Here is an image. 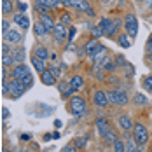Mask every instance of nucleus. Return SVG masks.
<instances>
[{
  "mask_svg": "<svg viewBox=\"0 0 152 152\" xmlns=\"http://www.w3.org/2000/svg\"><path fill=\"white\" fill-rule=\"evenodd\" d=\"M9 117H11V112H9V108H7V107H2V121L5 122Z\"/></svg>",
  "mask_w": 152,
  "mask_h": 152,
  "instance_id": "obj_43",
  "label": "nucleus"
},
{
  "mask_svg": "<svg viewBox=\"0 0 152 152\" xmlns=\"http://www.w3.org/2000/svg\"><path fill=\"white\" fill-rule=\"evenodd\" d=\"M58 21L63 23L65 26H70V25H72V16L68 14L66 11H61V12H60V19H58Z\"/></svg>",
  "mask_w": 152,
  "mask_h": 152,
  "instance_id": "obj_30",
  "label": "nucleus"
},
{
  "mask_svg": "<svg viewBox=\"0 0 152 152\" xmlns=\"http://www.w3.org/2000/svg\"><path fill=\"white\" fill-rule=\"evenodd\" d=\"M102 68L105 70L107 74H115V70H117L119 66L115 65V61H114V56H108V54H107L105 60L102 61Z\"/></svg>",
  "mask_w": 152,
  "mask_h": 152,
  "instance_id": "obj_19",
  "label": "nucleus"
},
{
  "mask_svg": "<svg viewBox=\"0 0 152 152\" xmlns=\"http://www.w3.org/2000/svg\"><path fill=\"white\" fill-rule=\"evenodd\" d=\"M21 82L26 86V89H31V88H33V84H35V79H33V75H31V72L28 74V75L23 77V79H21Z\"/></svg>",
  "mask_w": 152,
  "mask_h": 152,
  "instance_id": "obj_33",
  "label": "nucleus"
},
{
  "mask_svg": "<svg viewBox=\"0 0 152 152\" xmlns=\"http://www.w3.org/2000/svg\"><path fill=\"white\" fill-rule=\"evenodd\" d=\"M2 40H7L11 46H19V44H23V40H25V33L21 28H9V30L5 31V33H2Z\"/></svg>",
  "mask_w": 152,
  "mask_h": 152,
  "instance_id": "obj_6",
  "label": "nucleus"
},
{
  "mask_svg": "<svg viewBox=\"0 0 152 152\" xmlns=\"http://www.w3.org/2000/svg\"><path fill=\"white\" fill-rule=\"evenodd\" d=\"M39 79H40V82H42L44 86H56V84H58V77L54 75L49 68H46L44 72H40V74H39Z\"/></svg>",
  "mask_w": 152,
  "mask_h": 152,
  "instance_id": "obj_15",
  "label": "nucleus"
},
{
  "mask_svg": "<svg viewBox=\"0 0 152 152\" xmlns=\"http://www.w3.org/2000/svg\"><path fill=\"white\" fill-rule=\"evenodd\" d=\"M51 138H53V133H47V135H44V140H46V142H49Z\"/></svg>",
  "mask_w": 152,
  "mask_h": 152,
  "instance_id": "obj_51",
  "label": "nucleus"
},
{
  "mask_svg": "<svg viewBox=\"0 0 152 152\" xmlns=\"http://www.w3.org/2000/svg\"><path fill=\"white\" fill-rule=\"evenodd\" d=\"M9 28H11V21H9L5 16H4V18H2V33H5Z\"/></svg>",
  "mask_w": 152,
  "mask_h": 152,
  "instance_id": "obj_41",
  "label": "nucleus"
},
{
  "mask_svg": "<svg viewBox=\"0 0 152 152\" xmlns=\"http://www.w3.org/2000/svg\"><path fill=\"white\" fill-rule=\"evenodd\" d=\"M151 21H152V18H151Z\"/></svg>",
  "mask_w": 152,
  "mask_h": 152,
  "instance_id": "obj_56",
  "label": "nucleus"
},
{
  "mask_svg": "<svg viewBox=\"0 0 152 152\" xmlns=\"http://www.w3.org/2000/svg\"><path fill=\"white\" fill-rule=\"evenodd\" d=\"M75 35H77V28L75 26H68V42H74V39H75Z\"/></svg>",
  "mask_w": 152,
  "mask_h": 152,
  "instance_id": "obj_40",
  "label": "nucleus"
},
{
  "mask_svg": "<svg viewBox=\"0 0 152 152\" xmlns=\"http://www.w3.org/2000/svg\"><path fill=\"white\" fill-rule=\"evenodd\" d=\"M53 39H54V44H66L68 42V26H65L63 23L56 21V26L53 31Z\"/></svg>",
  "mask_w": 152,
  "mask_h": 152,
  "instance_id": "obj_8",
  "label": "nucleus"
},
{
  "mask_svg": "<svg viewBox=\"0 0 152 152\" xmlns=\"http://www.w3.org/2000/svg\"><path fill=\"white\" fill-rule=\"evenodd\" d=\"M89 33H91V37H94V39H102V37H105V33H103V30H102V26H100V25L91 26Z\"/></svg>",
  "mask_w": 152,
  "mask_h": 152,
  "instance_id": "obj_31",
  "label": "nucleus"
},
{
  "mask_svg": "<svg viewBox=\"0 0 152 152\" xmlns=\"http://www.w3.org/2000/svg\"><path fill=\"white\" fill-rule=\"evenodd\" d=\"M11 21L14 23L18 28H21L23 31H26L30 28V18L26 16V12H14L11 16Z\"/></svg>",
  "mask_w": 152,
  "mask_h": 152,
  "instance_id": "obj_9",
  "label": "nucleus"
},
{
  "mask_svg": "<svg viewBox=\"0 0 152 152\" xmlns=\"http://www.w3.org/2000/svg\"><path fill=\"white\" fill-rule=\"evenodd\" d=\"M33 54L35 56H39V58H42V60H51V53H49V49L46 46H42V44H37V46L33 47Z\"/></svg>",
  "mask_w": 152,
  "mask_h": 152,
  "instance_id": "obj_24",
  "label": "nucleus"
},
{
  "mask_svg": "<svg viewBox=\"0 0 152 152\" xmlns=\"http://www.w3.org/2000/svg\"><path fill=\"white\" fill-rule=\"evenodd\" d=\"M117 126H119L122 131L126 133V131H131V129H133L135 122H133V119H131L128 114H122V115H119V117H117Z\"/></svg>",
  "mask_w": 152,
  "mask_h": 152,
  "instance_id": "obj_17",
  "label": "nucleus"
},
{
  "mask_svg": "<svg viewBox=\"0 0 152 152\" xmlns=\"http://www.w3.org/2000/svg\"><path fill=\"white\" fill-rule=\"evenodd\" d=\"M12 56H14L16 63H25V60H26V49H25V46L19 44V46L12 47Z\"/></svg>",
  "mask_w": 152,
  "mask_h": 152,
  "instance_id": "obj_21",
  "label": "nucleus"
},
{
  "mask_svg": "<svg viewBox=\"0 0 152 152\" xmlns=\"http://www.w3.org/2000/svg\"><path fill=\"white\" fill-rule=\"evenodd\" d=\"M131 137L137 142V145H142V147H143V145L149 142V138H151L149 128H147L145 124H142V122H135V126H133V129H131Z\"/></svg>",
  "mask_w": 152,
  "mask_h": 152,
  "instance_id": "obj_4",
  "label": "nucleus"
},
{
  "mask_svg": "<svg viewBox=\"0 0 152 152\" xmlns=\"http://www.w3.org/2000/svg\"><path fill=\"white\" fill-rule=\"evenodd\" d=\"M16 12V5H14V2L12 0H2V16H7L11 14H14Z\"/></svg>",
  "mask_w": 152,
  "mask_h": 152,
  "instance_id": "obj_27",
  "label": "nucleus"
},
{
  "mask_svg": "<svg viewBox=\"0 0 152 152\" xmlns=\"http://www.w3.org/2000/svg\"><path fill=\"white\" fill-rule=\"evenodd\" d=\"M107 98H108V103L114 107H124L129 103V96L126 89H108Z\"/></svg>",
  "mask_w": 152,
  "mask_h": 152,
  "instance_id": "obj_3",
  "label": "nucleus"
},
{
  "mask_svg": "<svg viewBox=\"0 0 152 152\" xmlns=\"http://www.w3.org/2000/svg\"><path fill=\"white\" fill-rule=\"evenodd\" d=\"M61 151H63V152H75V151H79V149H77L75 145H72V143H70V145H65Z\"/></svg>",
  "mask_w": 152,
  "mask_h": 152,
  "instance_id": "obj_44",
  "label": "nucleus"
},
{
  "mask_svg": "<svg viewBox=\"0 0 152 152\" xmlns=\"http://www.w3.org/2000/svg\"><path fill=\"white\" fill-rule=\"evenodd\" d=\"M112 151L114 152H126V143L122 138H117L114 143H112Z\"/></svg>",
  "mask_w": 152,
  "mask_h": 152,
  "instance_id": "obj_29",
  "label": "nucleus"
},
{
  "mask_svg": "<svg viewBox=\"0 0 152 152\" xmlns=\"http://www.w3.org/2000/svg\"><path fill=\"white\" fill-rule=\"evenodd\" d=\"M145 51H147V54H152V42L151 40H147V44H145Z\"/></svg>",
  "mask_w": 152,
  "mask_h": 152,
  "instance_id": "obj_46",
  "label": "nucleus"
},
{
  "mask_svg": "<svg viewBox=\"0 0 152 152\" xmlns=\"http://www.w3.org/2000/svg\"><path fill=\"white\" fill-rule=\"evenodd\" d=\"M60 137H61V133H60V131H54V133H53V138H54V140H58Z\"/></svg>",
  "mask_w": 152,
  "mask_h": 152,
  "instance_id": "obj_50",
  "label": "nucleus"
},
{
  "mask_svg": "<svg viewBox=\"0 0 152 152\" xmlns=\"http://www.w3.org/2000/svg\"><path fill=\"white\" fill-rule=\"evenodd\" d=\"M142 88L145 89L147 93H152V74L147 77H143V80H142Z\"/></svg>",
  "mask_w": 152,
  "mask_h": 152,
  "instance_id": "obj_32",
  "label": "nucleus"
},
{
  "mask_svg": "<svg viewBox=\"0 0 152 152\" xmlns=\"http://www.w3.org/2000/svg\"><path fill=\"white\" fill-rule=\"evenodd\" d=\"M122 70H124V75L128 77V79H131V77L135 75V66H133L131 63H128V61H126V65L122 66Z\"/></svg>",
  "mask_w": 152,
  "mask_h": 152,
  "instance_id": "obj_34",
  "label": "nucleus"
},
{
  "mask_svg": "<svg viewBox=\"0 0 152 152\" xmlns=\"http://www.w3.org/2000/svg\"><path fill=\"white\" fill-rule=\"evenodd\" d=\"M145 61H147V63H149V66H151V65H152V54H147V56H145Z\"/></svg>",
  "mask_w": 152,
  "mask_h": 152,
  "instance_id": "obj_49",
  "label": "nucleus"
},
{
  "mask_svg": "<svg viewBox=\"0 0 152 152\" xmlns=\"http://www.w3.org/2000/svg\"><path fill=\"white\" fill-rule=\"evenodd\" d=\"M31 28H33V35H35L37 39H46V37H49V35H51L40 19H37V21L31 25Z\"/></svg>",
  "mask_w": 152,
  "mask_h": 152,
  "instance_id": "obj_18",
  "label": "nucleus"
},
{
  "mask_svg": "<svg viewBox=\"0 0 152 152\" xmlns=\"http://www.w3.org/2000/svg\"><path fill=\"white\" fill-rule=\"evenodd\" d=\"M124 31L135 40L137 39V35H138V18L135 12H126L124 14Z\"/></svg>",
  "mask_w": 152,
  "mask_h": 152,
  "instance_id": "obj_5",
  "label": "nucleus"
},
{
  "mask_svg": "<svg viewBox=\"0 0 152 152\" xmlns=\"http://www.w3.org/2000/svg\"><path fill=\"white\" fill-rule=\"evenodd\" d=\"M137 2H142V0H137Z\"/></svg>",
  "mask_w": 152,
  "mask_h": 152,
  "instance_id": "obj_54",
  "label": "nucleus"
},
{
  "mask_svg": "<svg viewBox=\"0 0 152 152\" xmlns=\"http://www.w3.org/2000/svg\"><path fill=\"white\" fill-rule=\"evenodd\" d=\"M100 26H102V30L105 33L107 39H114L115 35H117V31L121 28L122 25H124V19L122 18H115V19H110V18H102L100 19V23H98Z\"/></svg>",
  "mask_w": 152,
  "mask_h": 152,
  "instance_id": "obj_1",
  "label": "nucleus"
},
{
  "mask_svg": "<svg viewBox=\"0 0 152 152\" xmlns=\"http://www.w3.org/2000/svg\"><path fill=\"white\" fill-rule=\"evenodd\" d=\"M74 145H75L77 149H84L86 140H84V138H75V140H74Z\"/></svg>",
  "mask_w": 152,
  "mask_h": 152,
  "instance_id": "obj_42",
  "label": "nucleus"
},
{
  "mask_svg": "<svg viewBox=\"0 0 152 152\" xmlns=\"http://www.w3.org/2000/svg\"><path fill=\"white\" fill-rule=\"evenodd\" d=\"M66 108H68V112H70L74 117H80V115H84V114L88 112V102H86L82 96L74 94V96L68 98Z\"/></svg>",
  "mask_w": 152,
  "mask_h": 152,
  "instance_id": "obj_2",
  "label": "nucleus"
},
{
  "mask_svg": "<svg viewBox=\"0 0 152 152\" xmlns=\"http://www.w3.org/2000/svg\"><path fill=\"white\" fill-rule=\"evenodd\" d=\"M117 44H119L122 49H129V47L133 46V39L124 31V33H119V35H117Z\"/></svg>",
  "mask_w": 152,
  "mask_h": 152,
  "instance_id": "obj_26",
  "label": "nucleus"
},
{
  "mask_svg": "<svg viewBox=\"0 0 152 152\" xmlns=\"http://www.w3.org/2000/svg\"><path fill=\"white\" fill-rule=\"evenodd\" d=\"M19 138H21L23 142H28V140H30V138H31V135H30V133H23V135H21V137H19Z\"/></svg>",
  "mask_w": 152,
  "mask_h": 152,
  "instance_id": "obj_48",
  "label": "nucleus"
},
{
  "mask_svg": "<svg viewBox=\"0 0 152 152\" xmlns=\"http://www.w3.org/2000/svg\"><path fill=\"white\" fill-rule=\"evenodd\" d=\"M105 56H107V47L102 46V47H100V51H98V53L91 58V65H93V66H102V61L105 60Z\"/></svg>",
  "mask_w": 152,
  "mask_h": 152,
  "instance_id": "obj_25",
  "label": "nucleus"
},
{
  "mask_svg": "<svg viewBox=\"0 0 152 152\" xmlns=\"http://www.w3.org/2000/svg\"><path fill=\"white\" fill-rule=\"evenodd\" d=\"M12 2H16V0H12Z\"/></svg>",
  "mask_w": 152,
  "mask_h": 152,
  "instance_id": "obj_55",
  "label": "nucleus"
},
{
  "mask_svg": "<svg viewBox=\"0 0 152 152\" xmlns=\"http://www.w3.org/2000/svg\"><path fill=\"white\" fill-rule=\"evenodd\" d=\"M37 18L44 23V26L47 28V31L53 35L54 26H56V21H54V18H53V12H42V14H37Z\"/></svg>",
  "mask_w": 152,
  "mask_h": 152,
  "instance_id": "obj_16",
  "label": "nucleus"
},
{
  "mask_svg": "<svg viewBox=\"0 0 152 152\" xmlns=\"http://www.w3.org/2000/svg\"><path fill=\"white\" fill-rule=\"evenodd\" d=\"M54 126H56V128H61V121H60V119H56V121H54Z\"/></svg>",
  "mask_w": 152,
  "mask_h": 152,
  "instance_id": "obj_52",
  "label": "nucleus"
},
{
  "mask_svg": "<svg viewBox=\"0 0 152 152\" xmlns=\"http://www.w3.org/2000/svg\"><path fill=\"white\" fill-rule=\"evenodd\" d=\"M131 102H133L135 107H149V103H151V100L143 93H135L133 98H131Z\"/></svg>",
  "mask_w": 152,
  "mask_h": 152,
  "instance_id": "obj_23",
  "label": "nucleus"
},
{
  "mask_svg": "<svg viewBox=\"0 0 152 152\" xmlns=\"http://www.w3.org/2000/svg\"><path fill=\"white\" fill-rule=\"evenodd\" d=\"M86 16H89V18H94V16H96V11H94L93 7H89V9L86 11Z\"/></svg>",
  "mask_w": 152,
  "mask_h": 152,
  "instance_id": "obj_47",
  "label": "nucleus"
},
{
  "mask_svg": "<svg viewBox=\"0 0 152 152\" xmlns=\"http://www.w3.org/2000/svg\"><path fill=\"white\" fill-rule=\"evenodd\" d=\"M68 84H70V88L74 89V91H80L82 88H84V84H86V80H84V77L79 75V74H75V75L70 77V80H68Z\"/></svg>",
  "mask_w": 152,
  "mask_h": 152,
  "instance_id": "obj_20",
  "label": "nucleus"
},
{
  "mask_svg": "<svg viewBox=\"0 0 152 152\" xmlns=\"http://www.w3.org/2000/svg\"><path fill=\"white\" fill-rule=\"evenodd\" d=\"M94 128H96V133H98L102 138H105V135L112 129L110 121L105 119V117H98V119H94Z\"/></svg>",
  "mask_w": 152,
  "mask_h": 152,
  "instance_id": "obj_13",
  "label": "nucleus"
},
{
  "mask_svg": "<svg viewBox=\"0 0 152 152\" xmlns=\"http://www.w3.org/2000/svg\"><path fill=\"white\" fill-rule=\"evenodd\" d=\"M149 40H151V42H152V33H151V35H149Z\"/></svg>",
  "mask_w": 152,
  "mask_h": 152,
  "instance_id": "obj_53",
  "label": "nucleus"
},
{
  "mask_svg": "<svg viewBox=\"0 0 152 152\" xmlns=\"http://www.w3.org/2000/svg\"><path fill=\"white\" fill-rule=\"evenodd\" d=\"M12 47L7 40H2V54H9V53H12Z\"/></svg>",
  "mask_w": 152,
  "mask_h": 152,
  "instance_id": "obj_38",
  "label": "nucleus"
},
{
  "mask_svg": "<svg viewBox=\"0 0 152 152\" xmlns=\"http://www.w3.org/2000/svg\"><path fill=\"white\" fill-rule=\"evenodd\" d=\"M102 46H103V44H100V39L89 37V39L86 40V44H84V47H86V54H88V60H91L93 56L100 51V47Z\"/></svg>",
  "mask_w": 152,
  "mask_h": 152,
  "instance_id": "obj_12",
  "label": "nucleus"
},
{
  "mask_svg": "<svg viewBox=\"0 0 152 152\" xmlns=\"http://www.w3.org/2000/svg\"><path fill=\"white\" fill-rule=\"evenodd\" d=\"M114 61H115V65H117L119 68H122V66L126 65V58H124L122 54H115V56H114Z\"/></svg>",
  "mask_w": 152,
  "mask_h": 152,
  "instance_id": "obj_39",
  "label": "nucleus"
},
{
  "mask_svg": "<svg viewBox=\"0 0 152 152\" xmlns=\"http://www.w3.org/2000/svg\"><path fill=\"white\" fill-rule=\"evenodd\" d=\"M14 65H16V60H14V56H12V53H9V54H2V66L12 68Z\"/></svg>",
  "mask_w": 152,
  "mask_h": 152,
  "instance_id": "obj_28",
  "label": "nucleus"
},
{
  "mask_svg": "<svg viewBox=\"0 0 152 152\" xmlns=\"http://www.w3.org/2000/svg\"><path fill=\"white\" fill-rule=\"evenodd\" d=\"M51 61H53V63H60V54L53 51V53H51Z\"/></svg>",
  "mask_w": 152,
  "mask_h": 152,
  "instance_id": "obj_45",
  "label": "nucleus"
},
{
  "mask_svg": "<svg viewBox=\"0 0 152 152\" xmlns=\"http://www.w3.org/2000/svg\"><path fill=\"white\" fill-rule=\"evenodd\" d=\"M93 105L98 107V108H107V107L110 105L108 103V98H107V91L94 89L93 91Z\"/></svg>",
  "mask_w": 152,
  "mask_h": 152,
  "instance_id": "obj_11",
  "label": "nucleus"
},
{
  "mask_svg": "<svg viewBox=\"0 0 152 152\" xmlns=\"http://www.w3.org/2000/svg\"><path fill=\"white\" fill-rule=\"evenodd\" d=\"M56 88H58V91L61 93V96L65 94V93L68 91V88H70V84H66V80H58V84H56Z\"/></svg>",
  "mask_w": 152,
  "mask_h": 152,
  "instance_id": "obj_35",
  "label": "nucleus"
},
{
  "mask_svg": "<svg viewBox=\"0 0 152 152\" xmlns=\"http://www.w3.org/2000/svg\"><path fill=\"white\" fill-rule=\"evenodd\" d=\"M65 5L68 9H75L77 12H82V14H86V11L91 7L89 0H65Z\"/></svg>",
  "mask_w": 152,
  "mask_h": 152,
  "instance_id": "obj_10",
  "label": "nucleus"
},
{
  "mask_svg": "<svg viewBox=\"0 0 152 152\" xmlns=\"http://www.w3.org/2000/svg\"><path fill=\"white\" fill-rule=\"evenodd\" d=\"M7 89H9V96L12 98V100H18V98H21L25 93L28 91L26 89V86L19 80V79H11V80H7Z\"/></svg>",
  "mask_w": 152,
  "mask_h": 152,
  "instance_id": "obj_7",
  "label": "nucleus"
},
{
  "mask_svg": "<svg viewBox=\"0 0 152 152\" xmlns=\"http://www.w3.org/2000/svg\"><path fill=\"white\" fill-rule=\"evenodd\" d=\"M30 74V66L28 65H25V63H16L14 66L11 68V77H14V79H23L25 75H28Z\"/></svg>",
  "mask_w": 152,
  "mask_h": 152,
  "instance_id": "obj_14",
  "label": "nucleus"
},
{
  "mask_svg": "<svg viewBox=\"0 0 152 152\" xmlns=\"http://www.w3.org/2000/svg\"><path fill=\"white\" fill-rule=\"evenodd\" d=\"M14 5H16V12H26V11H28V4H25V2L16 0Z\"/></svg>",
  "mask_w": 152,
  "mask_h": 152,
  "instance_id": "obj_37",
  "label": "nucleus"
},
{
  "mask_svg": "<svg viewBox=\"0 0 152 152\" xmlns=\"http://www.w3.org/2000/svg\"><path fill=\"white\" fill-rule=\"evenodd\" d=\"M117 138H119V137H117V133H115L114 129H110V131H108V133L105 135V142H107V143H110V145H112V143H114V142H115Z\"/></svg>",
  "mask_w": 152,
  "mask_h": 152,
  "instance_id": "obj_36",
  "label": "nucleus"
},
{
  "mask_svg": "<svg viewBox=\"0 0 152 152\" xmlns=\"http://www.w3.org/2000/svg\"><path fill=\"white\" fill-rule=\"evenodd\" d=\"M30 63L33 65V68H35V72H37V74L44 72V70L47 68L46 60H42V58H39V56H35V54H31V56H30Z\"/></svg>",
  "mask_w": 152,
  "mask_h": 152,
  "instance_id": "obj_22",
  "label": "nucleus"
}]
</instances>
